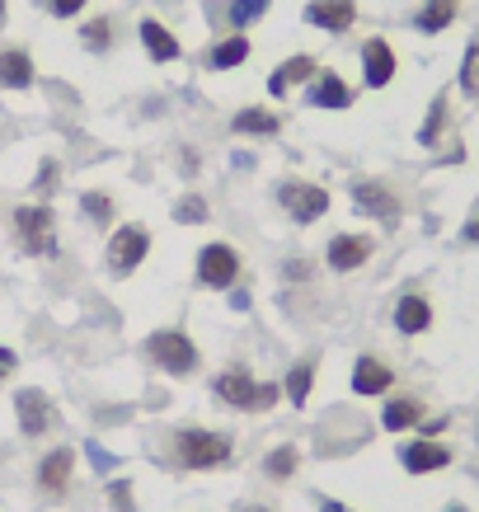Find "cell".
I'll list each match as a JSON object with an SVG mask.
<instances>
[{
  "label": "cell",
  "instance_id": "cell-42",
  "mask_svg": "<svg viewBox=\"0 0 479 512\" xmlns=\"http://www.w3.org/2000/svg\"><path fill=\"white\" fill-rule=\"evenodd\" d=\"M0 19H5V0H0Z\"/></svg>",
  "mask_w": 479,
  "mask_h": 512
},
{
  "label": "cell",
  "instance_id": "cell-17",
  "mask_svg": "<svg viewBox=\"0 0 479 512\" xmlns=\"http://www.w3.org/2000/svg\"><path fill=\"white\" fill-rule=\"evenodd\" d=\"M15 409H19V433L38 437V433H47V428H52V404H47L43 390H19Z\"/></svg>",
  "mask_w": 479,
  "mask_h": 512
},
{
  "label": "cell",
  "instance_id": "cell-43",
  "mask_svg": "<svg viewBox=\"0 0 479 512\" xmlns=\"http://www.w3.org/2000/svg\"><path fill=\"white\" fill-rule=\"evenodd\" d=\"M447 512H465V508H447Z\"/></svg>",
  "mask_w": 479,
  "mask_h": 512
},
{
  "label": "cell",
  "instance_id": "cell-4",
  "mask_svg": "<svg viewBox=\"0 0 479 512\" xmlns=\"http://www.w3.org/2000/svg\"><path fill=\"white\" fill-rule=\"evenodd\" d=\"M146 357H151L160 372L170 376H193L198 372V343L188 339L184 329H155L151 339H146Z\"/></svg>",
  "mask_w": 479,
  "mask_h": 512
},
{
  "label": "cell",
  "instance_id": "cell-2",
  "mask_svg": "<svg viewBox=\"0 0 479 512\" xmlns=\"http://www.w3.org/2000/svg\"><path fill=\"white\" fill-rule=\"evenodd\" d=\"M174 456L184 470H217L231 461V437L212 433V428H179L174 433Z\"/></svg>",
  "mask_w": 479,
  "mask_h": 512
},
{
  "label": "cell",
  "instance_id": "cell-30",
  "mask_svg": "<svg viewBox=\"0 0 479 512\" xmlns=\"http://www.w3.org/2000/svg\"><path fill=\"white\" fill-rule=\"evenodd\" d=\"M268 10H273V0H231V5H226V15H231L235 29H249V24H259Z\"/></svg>",
  "mask_w": 479,
  "mask_h": 512
},
{
  "label": "cell",
  "instance_id": "cell-27",
  "mask_svg": "<svg viewBox=\"0 0 479 512\" xmlns=\"http://www.w3.org/2000/svg\"><path fill=\"white\" fill-rule=\"evenodd\" d=\"M310 386H315V362H296L292 372H287V400L296 404V409H301V404L310 400Z\"/></svg>",
  "mask_w": 479,
  "mask_h": 512
},
{
  "label": "cell",
  "instance_id": "cell-3",
  "mask_svg": "<svg viewBox=\"0 0 479 512\" xmlns=\"http://www.w3.org/2000/svg\"><path fill=\"white\" fill-rule=\"evenodd\" d=\"M15 240L33 259H52L57 254V217L47 202H24L15 207Z\"/></svg>",
  "mask_w": 479,
  "mask_h": 512
},
{
  "label": "cell",
  "instance_id": "cell-29",
  "mask_svg": "<svg viewBox=\"0 0 479 512\" xmlns=\"http://www.w3.org/2000/svg\"><path fill=\"white\" fill-rule=\"evenodd\" d=\"M296 461H301V451L296 447H278L268 461H263V475H268V480H278V484H287L296 475Z\"/></svg>",
  "mask_w": 479,
  "mask_h": 512
},
{
  "label": "cell",
  "instance_id": "cell-1",
  "mask_svg": "<svg viewBox=\"0 0 479 512\" xmlns=\"http://www.w3.org/2000/svg\"><path fill=\"white\" fill-rule=\"evenodd\" d=\"M212 395H217L221 404H231V409H245V414H259V409H273V404H278V386L254 381L245 362H235V367L217 372V381H212Z\"/></svg>",
  "mask_w": 479,
  "mask_h": 512
},
{
  "label": "cell",
  "instance_id": "cell-20",
  "mask_svg": "<svg viewBox=\"0 0 479 512\" xmlns=\"http://www.w3.org/2000/svg\"><path fill=\"white\" fill-rule=\"evenodd\" d=\"M33 80H38V66H33L29 52L24 47H5L0 52V85L5 90H29Z\"/></svg>",
  "mask_w": 479,
  "mask_h": 512
},
{
  "label": "cell",
  "instance_id": "cell-28",
  "mask_svg": "<svg viewBox=\"0 0 479 512\" xmlns=\"http://www.w3.org/2000/svg\"><path fill=\"white\" fill-rule=\"evenodd\" d=\"M465 99H479V38L465 43V57H461V76H456Z\"/></svg>",
  "mask_w": 479,
  "mask_h": 512
},
{
  "label": "cell",
  "instance_id": "cell-26",
  "mask_svg": "<svg viewBox=\"0 0 479 512\" xmlns=\"http://www.w3.org/2000/svg\"><path fill=\"white\" fill-rule=\"evenodd\" d=\"M80 43L90 47L94 57H104V52H113V43H118V29H113L109 15H94L80 24Z\"/></svg>",
  "mask_w": 479,
  "mask_h": 512
},
{
  "label": "cell",
  "instance_id": "cell-8",
  "mask_svg": "<svg viewBox=\"0 0 479 512\" xmlns=\"http://www.w3.org/2000/svg\"><path fill=\"white\" fill-rule=\"evenodd\" d=\"M395 71H400V57H395L390 38L371 33L367 43H362V85L367 90H386L390 80H395Z\"/></svg>",
  "mask_w": 479,
  "mask_h": 512
},
{
  "label": "cell",
  "instance_id": "cell-6",
  "mask_svg": "<svg viewBox=\"0 0 479 512\" xmlns=\"http://www.w3.org/2000/svg\"><path fill=\"white\" fill-rule=\"evenodd\" d=\"M146 254H151V231L137 226V221H127V226H118V231L109 235V273L113 278H132Z\"/></svg>",
  "mask_w": 479,
  "mask_h": 512
},
{
  "label": "cell",
  "instance_id": "cell-23",
  "mask_svg": "<svg viewBox=\"0 0 479 512\" xmlns=\"http://www.w3.org/2000/svg\"><path fill=\"white\" fill-rule=\"evenodd\" d=\"M249 52H254V47H249L245 33H231V38H221V43L207 47V71H235V66H245Z\"/></svg>",
  "mask_w": 479,
  "mask_h": 512
},
{
  "label": "cell",
  "instance_id": "cell-22",
  "mask_svg": "<svg viewBox=\"0 0 479 512\" xmlns=\"http://www.w3.org/2000/svg\"><path fill=\"white\" fill-rule=\"evenodd\" d=\"M395 329L400 334H423V329H433V306H428V296H400V306H395Z\"/></svg>",
  "mask_w": 479,
  "mask_h": 512
},
{
  "label": "cell",
  "instance_id": "cell-12",
  "mask_svg": "<svg viewBox=\"0 0 479 512\" xmlns=\"http://www.w3.org/2000/svg\"><path fill=\"white\" fill-rule=\"evenodd\" d=\"M306 24L320 33H348L357 24V0H310L306 5Z\"/></svg>",
  "mask_w": 479,
  "mask_h": 512
},
{
  "label": "cell",
  "instance_id": "cell-31",
  "mask_svg": "<svg viewBox=\"0 0 479 512\" xmlns=\"http://www.w3.org/2000/svg\"><path fill=\"white\" fill-rule=\"evenodd\" d=\"M80 207H85V217H90V221L113 226V198H109V193H85V198H80Z\"/></svg>",
  "mask_w": 479,
  "mask_h": 512
},
{
  "label": "cell",
  "instance_id": "cell-21",
  "mask_svg": "<svg viewBox=\"0 0 479 512\" xmlns=\"http://www.w3.org/2000/svg\"><path fill=\"white\" fill-rule=\"evenodd\" d=\"M231 132H240V137H278V132H282V113L263 109V104H249V109H240L231 118Z\"/></svg>",
  "mask_w": 479,
  "mask_h": 512
},
{
  "label": "cell",
  "instance_id": "cell-5",
  "mask_svg": "<svg viewBox=\"0 0 479 512\" xmlns=\"http://www.w3.org/2000/svg\"><path fill=\"white\" fill-rule=\"evenodd\" d=\"M278 207L296 221V226H315V221L329 212V193L320 184H306V179H282Z\"/></svg>",
  "mask_w": 479,
  "mask_h": 512
},
{
  "label": "cell",
  "instance_id": "cell-19",
  "mask_svg": "<svg viewBox=\"0 0 479 512\" xmlns=\"http://www.w3.org/2000/svg\"><path fill=\"white\" fill-rule=\"evenodd\" d=\"M71 470H76V451H71V447L47 451L43 466H38V484H43L47 494H66V484H71Z\"/></svg>",
  "mask_w": 479,
  "mask_h": 512
},
{
  "label": "cell",
  "instance_id": "cell-14",
  "mask_svg": "<svg viewBox=\"0 0 479 512\" xmlns=\"http://www.w3.org/2000/svg\"><path fill=\"white\" fill-rule=\"evenodd\" d=\"M400 466L409 470V475L447 470L451 466V451L442 447V442H433V437H423V442H409V447H400Z\"/></svg>",
  "mask_w": 479,
  "mask_h": 512
},
{
  "label": "cell",
  "instance_id": "cell-40",
  "mask_svg": "<svg viewBox=\"0 0 479 512\" xmlns=\"http://www.w3.org/2000/svg\"><path fill=\"white\" fill-rule=\"evenodd\" d=\"M320 512H348V508H343V503H334V498H329V503H320Z\"/></svg>",
  "mask_w": 479,
  "mask_h": 512
},
{
  "label": "cell",
  "instance_id": "cell-36",
  "mask_svg": "<svg viewBox=\"0 0 479 512\" xmlns=\"http://www.w3.org/2000/svg\"><path fill=\"white\" fill-rule=\"evenodd\" d=\"M19 367V357H15V348H0V381H5V376L15 372Z\"/></svg>",
  "mask_w": 479,
  "mask_h": 512
},
{
  "label": "cell",
  "instance_id": "cell-16",
  "mask_svg": "<svg viewBox=\"0 0 479 512\" xmlns=\"http://www.w3.org/2000/svg\"><path fill=\"white\" fill-rule=\"evenodd\" d=\"M390 386H395V372H390L381 357L362 353L353 362V395H386Z\"/></svg>",
  "mask_w": 479,
  "mask_h": 512
},
{
  "label": "cell",
  "instance_id": "cell-13",
  "mask_svg": "<svg viewBox=\"0 0 479 512\" xmlns=\"http://www.w3.org/2000/svg\"><path fill=\"white\" fill-rule=\"evenodd\" d=\"M315 71H320V62H315L310 52H296V57H287V62L268 76V94H273V99H292L296 85H310Z\"/></svg>",
  "mask_w": 479,
  "mask_h": 512
},
{
  "label": "cell",
  "instance_id": "cell-11",
  "mask_svg": "<svg viewBox=\"0 0 479 512\" xmlns=\"http://www.w3.org/2000/svg\"><path fill=\"white\" fill-rule=\"evenodd\" d=\"M376 254V240L371 235H353V231H343V235H334L329 240V249H325V264L334 268V273H353V268H362Z\"/></svg>",
  "mask_w": 479,
  "mask_h": 512
},
{
  "label": "cell",
  "instance_id": "cell-24",
  "mask_svg": "<svg viewBox=\"0 0 479 512\" xmlns=\"http://www.w3.org/2000/svg\"><path fill=\"white\" fill-rule=\"evenodd\" d=\"M381 423H386V433L418 428V423H423V404H418L414 395H395V400H386V409H381Z\"/></svg>",
  "mask_w": 479,
  "mask_h": 512
},
{
  "label": "cell",
  "instance_id": "cell-10",
  "mask_svg": "<svg viewBox=\"0 0 479 512\" xmlns=\"http://www.w3.org/2000/svg\"><path fill=\"white\" fill-rule=\"evenodd\" d=\"M353 207L362 212V217L386 221V226L400 221V198H395L386 184H376V179H357L353 184Z\"/></svg>",
  "mask_w": 479,
  "mask_h": 512
},
{
  "label": "cell",
  "instance_id": "cell-25",
  "mask_svg": "<svg viewBox=\"0 0 479 512\" xmlns=\"http://www.w3.org/2000/svg\"><path fill=\"white\" fill-rule=\"evenodd\" d=\"M447 113H451L447 90L433 94V104H428V118H423V127H418V146H428V151H433L437 141L447 137Z\"/></svg>",
  "mask_w": 479,
  "mask_h": 512
},
{
  "label": "cell",
  "instance_id": "cell-33",
  "mask_svg": "<svg viewBox=\"0 0 479 512\" xmlns=\"http://www.w3.org/2000/svg\"><path fill=\"white\" fill-rule=\"evenodd\" d=\"M43 5H47V10H52L57 19H76L80 10L90 5V0H43Z\"/></svg>",
  "mask_w": 479,
  "mask_h": 512
},
{
  "label": "cell",
  "instance_id": "cell-37",
  "mask_svg": "<svg viewBox=\"0 0 479 512\" xmlns=\"http://www.w3.org/2000/svg\"><path fill=\"white\" fill-rule=\"evenodd\" d=\"M461 240H465V245H479V212H475V217H470V221H465Z\"/></svg>",
  "mask_w": 479,
  "mask_h": 512
},
{
  "label": "cell",
  "instance_id": "cell-15",
  "mask_svg": "<svg viewBox=\"0 0 479 512\" xmlns=\"http://www.w3.org/2000/svg\"><path fill=\"white\" fill-rule=\"evenodd\" d=\"M137 38H141V47H146V57H151V62H179V57H184V47H179V38H174L170 29H165V24H160V19H141L137 24Z\"/></svg>",
  "mask_w": 479,
  "mask_h": 512
},
{
  "label": "cell",
  "instance_id": "cell-18",
  "mask_svg": "<svg viewBox=\"0 0 479 512\" xmlns=\"http://www.w3.org/2000/svg\"><path fill=\"white\" fill-rule=\"evenodd\" d=\"M456 19H461V0H423L418 15H414V29L437 38V33H447Z\"/></svg>",
  "mask_w": 479,
  "mask_h": 512
},
{
  "label": "cell",
  "instance_id": "cell-41",
  "mask_svg": "<svg viewBox=\"0 0 479 512\" xmlns=\"http://www.w3.org/2000/svg\"><path fill=\"white\" fill-rule=\"evenodd\" d=\"M240 512H273V508H254V503H249V508H240Z\"/></svg>",
  "mask_w": 479,
  "mask_h": 512
},
{
  "label": "cell",
  "instance_id": "cell-7",
  "mask_svg": "<svg viewBox=\"0 0 479 512\" xmlns=\"http://www.w3.org/2000/svg\"><path fill=\"white\" fill-rule=\"evenodd\" d=\"M198 282L202 287H212V292L235 287V282H240V254H235V245H226V240L202 245L198 249Z\"/></svg>",
  "mask_w": 479,
  "mask_h": 512
},
{
  "label": "cell",
  "instance_id": "cell-32",
  "mask_svg": "<svg viewBox=\"0 0 479 512\" xmlns=\"http://www.w3.org/2000/svg\"><path fill=\"white\" fill-rule=\"evenodd\" d=\"M174 221H207V202L202 198H184L174 207Z\"/></svg>",
  "mask_w": 479,
  "mask_h": 512
},
{
  "label": "cell",
  "instance_id": "cell-34",
  "mask_svg": "<svg viewBox=\"0 0 479 512\" xmlns=\"http://www.w3.org/2000/svg\"><path fill=\"white\" fill-rule=\"evenodd\" d=\"M85 456H90V466L99 470V475H109V470H113V456L99 447V442H85Z\"/></svg>",
  "mask_w": 479,
  "mask_h": 512
},
{
  "label": "cell",
  "instance_id": "cell-39",
  "mask_svg": "<svg viewBox=\"0 0 479 512\" xmlns=\"http://www.w3.org/2000/svg\"><path fill=\"white\" fill-rule=\"evenodd\" d=\"M231 306H235V311H249V292H240V287H235V292H231Z\"/></svg>",
  "mask_w": 479,
  "mask_h": 512
},
{
  "label": "cell",
  "instance_id": "cell-35",
  "mask_svg": "<svg viewBox=\"0 0 479 512\" xmlns=\"http://www.w3.org/2000/svg\"><path fill=\"white\" fill-rule=\"evenodd\" d=\"M109 494H113V508H118V512H132V484H127V480H118Z\"/></svg>",
  "mask_w": 479,
  "mask_h": 512
},
{
  "label": "cell",
  "instance_id": "cell-9",
  "mask_svg": "<svg viewBox=\"0 0 479 512\" xmlns=\"http://www.w3.org/2000/svg\"><path fill=\"white\" fill-rule=\"evenodd\" d=\"M353 85L334 71V66H320L315 71V80L306 85V104L310 109H329V113H339V109H353Z\"/></svg>",
  "mask_w": 479,
  "mask_h": 512
},
{
  "label": "cell",
  "instance_id": "cell-38",
  "mask_svg": "<svg viewBox=\"0 0 479 512\" xmlns=\"http://www.w3.org/2000/svg\"><path fill=\"white\" fill-rule=\"evenodd\" d=\"M418 428H423V433L433 437V433H442V428H447V419H423V423H418Z\"/></svg>",
  "mask_w": 479,
  "mask_h": 512
}]
</instances>
